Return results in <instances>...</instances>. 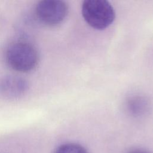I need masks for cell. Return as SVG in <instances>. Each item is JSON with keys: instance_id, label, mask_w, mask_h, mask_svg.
I'll list each match as a JSON object with an SVG mask.
<instances>
[{"instance_id": "obj_5", "label": "cell", "mask_w": 153, "mask_h": 153, "mask_svg": "<svg viewBox=\"0 0 153 153\" xmlns=\"http://www.w3.org/2000/svg\"><path fill=\"white\" fill-rule=\"evenodd\" d=\"M53 153H88V152L78 143H67L58 146Z\"/></svg>"}, {"instance_id": "obj_4", "label": "cell", "mask_w": 153, "mask_h": 153, "mask_svg": "<svg viewBox=\"0 0 153 153\" xmlns=\"http://www.w3.org/2000/svg\"><path fill=\"white\" fill-rule=\"evenodd\" d=\"M26 81L16 76H7L0 80V96L13 100L22 97L27 89Z\"/></svg>"}, {"instance_id": "obj_3", "label": "cell", "mask_w": 153, "mask_h": 153, "mask_svg": "<svg viewBox=\"0 0 153 153\" xmlns=\"http://www.w3.org/2000/svg\"><path fill=\"white\" fill-rule=\"evenodd\" d=\"M35 13L41 23L49 26H54L65 19L68 13V7L62 1H41L36 6Z\"/></svg>"}, {"instance_id": "obj_2", "label": "cell", "mask_w": 153, "mask_h": 153, "mask_svg": "<svg viewBox=\"0 0 153 153\" xmlns=\"http://www.w3.org/2000/svg\"><path fill=\"white\" fill-rule=\"evenodd\" d=\"M81 12L87 24L97 30L106 29L112 23L115 18L113 7L105 0L84 1Z\"/></svg>"}, {"instance_id": "obj_6", "label": "cell", "mask_w": 153, "mask_h": 153, "mask_svg": "<svg viewBox=\"0 0 153 153\" xmlns=\"http://www.w3.org/2000/svg\"><path fill=\"white\" fill-rule=\"evenodd\" d=\"M127 153H150V152L142 149H134L128 151Z\"/></svg>"}, {"instance_id": "obj_1", "label": "cell", "mask_w": 153, "mask_h": 153, "mask_svg": "<svg viewBox=\"0 0 153 153\" xmlns=\"http://www.w3.org/2000/svg\"><path fill=\"white\" fill-rule=\"evenodd\" d=\"M5 57L11 69L22 72L33 70L39 62V54L36 48L24 41H16L9 44L5 50Z\"/></svg>"}]
</instances>
